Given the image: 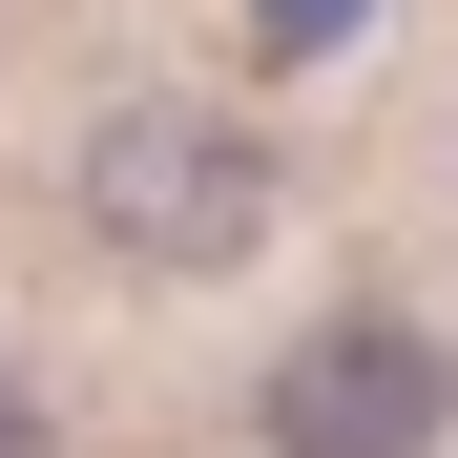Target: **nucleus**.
<instances>
[{"mask_svg": "<svg viewBox=\"0 0 458 458\" xmlns=\"http://www.w3.org/2000/svg\"><path fill=\"white\" fill-rule=\"evenodd\" d=\"M437 417H458V354L417 313H313L271 354V396H250L271 458H437Z\"/></svg>", "mask_w": 458, "mask_h": 458, "instance_id": "2", "label": "nucleus"}, {"mask_svg": "<svg viewBox=\"0 0 458 458\" xmlns=\"http://www.w3.org/2000/svg\"><path fill=\"white\" fill-rule=\"evenodd\" d=\"M84 229L125 271H229L271 229V146L229 125V105H105L84 125Z\"/></svg>", "mask_w": 458, "mask_h": 458, "instance_id": "1", "label": "nucleus"}, {"mask_svg": "<svg viewBox=\"0 0 458 458\" xmlns=\"http://www.w3.org/2000/svg\"><path fill=\"white\" fill-rule=\"evenodd\" d=\"M271 21V63H313V42H354V0H250Z\"/></svg>", "mask_w": 458, "mask_h": 458, "instance_id": "3", "label": "nucleus"}, {"mask_svg": "<svg viewBox=\"0 0 458 458\" xmlns=\"http://www.w3.org/2000/svg\"><path fill=\"white\" fill-rule=\"evenodd\" d=\"M0 458H42V396H21V375H0Z\"/></svg>", "mask_w": 458, "mask_h": 458, "instance_id": "4", "label": "nucleus"}]
</instances>
